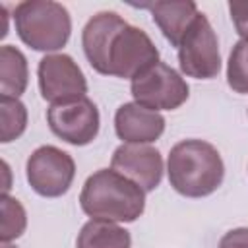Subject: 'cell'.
<instances>
[{
	"label": "cell",
	"instance_id": "cell-1",
	"mask_svg": "<svg viewBox=\"0 0 248 248\" xmlns=\"http://www.w3.org/2000/svg\"><path fill=\"white\" fill-rule=\"evenodd\" d=\"M81 46L95 72L130 81L159 62V50L151 37L108 10L89 17L81 31Z\"/></svg>",
	"mask_w": 248,
	"mask_h": 248
},
{
	"label": "cell",
	"instance_id": "cell-2",
	"mask_svg": "<svg viewBox=\"0 0 248 248\" xmlns=\"http://www.w3.org/2000/svg\"><path fill=\"white\" fill-rule=\"evenodd\" d=\"M167 174L170 186L180 196L205 198L223 184L225 163L215 145L190 138L170 147Z\"/></svg>",
	"mask_w": 248,
	"mask_h": 248
},
{
	"label": "cell",
	"instance_id": "cell-3",
	"mask_svg": "<svg viewBox=\"0 0 248 248\" xmlns=\"http://www.w3.org/2000/svg\"><path fill=\"white\" fill-rule=\"evenodd\" d=\"M79 205L91 219L134 223L145 209V192L114 169H99L83 182Z\"/></svg>",
	"mask_w": 248,
	"mask_h": 248
},
{
	"label": "cell",
	"instance_id": "cell-4",
	"mask_svg": "<svg viewBox=\"0 0 248 248\" xmlns=\"http://www.w3.org/2000/svg\"><path fill=\"white\" fill-rule=\"evenodd\" d=\"M16 33L29 48L54 52L66 46L72 33V17L66 6L54 0H25L14 10Z\"/></svg>",
	"mask_w": 248,
	"mask_h": 248
},
{
	"label": "cell",
	"instance_id": "cell-5",
	"mask_svg": "<svg viewBox=\"0 0 248 248\" xmlns=\"http://www.w3.org/2000/svg\"><path fill=\"white\" fill-rule=\"evenodd\" d=\"M130 93L138 105L159 112L184 105L190 87L174 68L165 62H155L130 81Z\"/></svg>",
	"mask_w": 248,
	"mask_h": 248
},
{
	"label": "cell",
	"instance_id": "cell-6",
	"mask_svg": "<svg viewBox=\"0 0 248 248\" xmlns=\"http://www.w3.org/2000/svg\"><path fill=\"white\" fill-rule=\"evenodd\" d=\"M180 72L194 79H213L221 70V54L217 35L205 14H198L196 21L182 37L178 48Z\"/></svg>",
	"mask_w": 248,
	"mask_h": 248
},
{
	"label": "cell",
	"instance_id": "cell-7",
	"mask_svg": "<svg viewBox=\"0 0 248 248\" xmlns=\"http://www.w3.org/2000/svg\"><path fill=\"white\" fill-rule=\"evenodd\" d=\"M25 176L33 192L43 198L64 196L76 176L74 157L56 145L37 147L25 163Z\"/></svg>",
	"mask_w": 248,
	"mask_h": 248
},
{
	"label": "cell",
	"instance_id": "cell-8",
	"mask_svg": "<svg viewBox=\"0 0 248 248\" xmlns=\"http://www.w3.org/2000/svg\"><path fill=\"white\" fill-rule=\"evenodd\" d=\"M46 124L54 136L70 145L81 147L97 138L101 116L97 105L85 95L52 103L46 108Z\"/></svg>",
	"mask_w": 248,
	"mask_h": 248
},
{
	"label": "cell",
	"instance_id": "cell-9",
	"mask_svg": "<svg viewBox=\"0 0 248 248\" xmlns=\"http://www.w3.org/2000/svg\"><path fill=\"white\" fill-rule=\"evenodd\" d=\"M39 91L45 101L60 103L76 97H85L87 79L78 62L64 52L45 54L37 66Z\"/></svg>",
	"mask_w": 248,
	"mask_h": 248
},
{
	"label": "cell",
	"instance_id": "cell-10",
	"mask_svg": "<svg viewBox=\"0 0 248 248\" xmlns=\"http://www.w3.org/2000/svg\"><path fill=\"white\" fill-rule=\"evenodd\" d=\"M110 169L136 182L143 192H153L163 180V155L149 143H122L110 157Z\"/></svg>",
	"mask_w": 248,
	"mask_h": 248
},
{
	"label": "cell",
	"instance_id": "cell-11",
	"mask_svg": "<svg viewBox=\"0 0 248 248\" xmlns=\"http://www.w3.org/2000/svg\"><path fill=\"white\" fill-rule=\"evenodd\" d=\"M114 132L124 143H153L165 132V116L136 101L124 103L114 112Z\"/></svg>",
	"mask_w": 248,
	"mask_h": 248
},
{
	"label": "cell",
	"instance_id": "cell-12",
	"mask_svg": "<svg viewBox=\"0 0 248 248\" xmlns=\"http://www.w3.org/2000/svg\"><path fill=\"white\" fill-rule=\"evenodd\" d=\"M140 8L149 10V14H151L155 25L161 29L163 37L176 48L200 14L198 4L192 0L149 2V4H140Z\"/></svg>",
	"mask_w": 248,
	"mask_h": 248
},
{
	"label": "cell",
	"instance_id": "cell-13",
	"mask_svg": "<svg viewBox=\"0 0 248 248\" xmlns=\"http://www.w3.org/2000/svg\"><path fill=\"white\" fill-rule=\"evenodd\" d=\"M130 231L112 221L89 219L78 232L76 248H130Z\"/></svg>",
	"mask_w": 248,
	"mask_h": 248
},
{
	"label": "cell",
	"instance_id": "cell-14",
	"mask_svg": "<svg viewBox=\"0 0 248 248\" xmlns=\"http://www.w3.org/2000/svg\"><path fill=\"white\" fill-rule=\"evenodd\" d=\"M29 81V66L25 54L14 45L0 46V93L17 97L25 93Z\"/></svg>",
	"mask_w": 248,
	"mask_h": 248
},
{
	"label": "cell",
	"instance_id": "cell-15",
	"mask_svg": "<svg viewBox=\"0 0 248 248\" xmlns=\"http://www.w3.org/2000/svg\"><path fill=\"white\" fill-rule=\"evenodd\" d=\"M0 141L10 143L27 128V107L17 97L0 95Z\"/></svg>",
	"mask_w": 248,
	"mask_h": 248
},
{
	"label": "cell",
	"instance_id": "cell-16",
	"mask_svg": "<svg viewBox=\"0 0 248 248\" xmlns=\"http://www.w3.org/2000/svg\"><path fill=\"white\" fill-rule=\"evenodd\" d=\"M0 209H2L0 240H2V242H12V240L19 238V236L25 232V227H27V213H25V207L21 205L19 200L12 198L10 194H2Z\"/></svg>",
	"mask_w": 248,
	"mask_h": 248
},
{
	"label": "cell",
	"instance_id": "cell-17",
	"mask_svg": "<svg viewBox=\"0 0 248 248\" xmlns=\"http://www.w3.org/2000/svg\"><path fill=\"white\" fill-rule=\"evenodd\" d=\"M227 83L234 93H248V41L240 39L232 45L227 62Z\"/></svg>",
	"mask_w": 248,
	"mask_h": 248
},
{
	"label": "cell",
	"instance_id": "cell-18",
	"mask_svg": "<svg viewBox=\"0 0 248 248\" xmlns=\"http://www.w3.org/2000/svg\"><path fill=\"white\" fill-rule=\"evenodd\" d=\"M229 14L236 33L248 41V0H232L229 2Z\"/></svg>",
	"mask_w": 248,
	"mask_h": 248
},
{
	"label": "cell",
	"instance_id": "cell-19",
	"mask_svg": "<svg viewBox=\"0 0 248 248\" xmlns=\"http://www.w3.org/2000/svg\"><path fill=\"white\" fill-rule=\"evenodd\" d=\"M219 248H248V227L227 231L219 240Z\"/></svg>",
	"mask_w": 248,
	"mask_h": 248
},
{
	"label": "cell",
	"instance_id": "cell-20",
	"mask_svg": "<svg viewBox=\"0 0 248 248\" xmlns=\"http://www.w3.org/2000/svg\"><path fill=\"white\" fill-rule=\"evenodd\" d=\"M0 248H17V246H14V244H10V242H2Z\"/></svg>",
	"mask_w": 248,
	"mask_h": 248
}]
</instances>
